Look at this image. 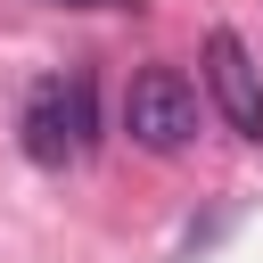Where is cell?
Instances as JSON below:
<instances>
[{
    "label": "cell",
    "instance_id": "6da1fadb",
    "mask_svg": "<svg viewBox=\"0 0 263 263\" xmlns=\"http://www.w3.org/2000/svg\"><path fill=\"white\" fill-rule=\"evenodd\" d=\"M90 132H99V99H90V74H41L25 90V115H16V140L41 173H66L90 156Z\"/></svg>",
    "mask_w": 263,
    "mask_h": 263
},
{
    "label": "cell",
    "instance_id": "7a4b0ae2",
    "mask_svg": "<svg viewBox=\"0 0 263 263\" xmlns=\"http://www.w3.org/2000/svg\"><path fill=\"white\" fill-rule=\"evenodd\" d=\"M123 132L148 156H181L197 140V90L181 82V66H140L123 90Z\"/></svg>",
    "mask_w": 263,
    "mask_h": 263
},
{
    "label": "cell",
    "instance_id": "3957f363",
    "mask_svg": "<svg viewBox=\"0 0 263 263\" xmlns=\"http://www.w3.org/2000/svg\"><path fill=\"white\" fill-rule=\"evenodd\" d=\"M205 90H214V107L230 115L238 140H263V74H255V58L230 25L205 33Z\"/></svg>",
    "mask_w": 263,
    "mask_h": 263
},
{
    "label": "cell",
    "instance_id": "277c9868",
    "mask_svg": "<svg viewBox=\"0 0 263 263\" xmlns=\"http://www.w3.org/2000/svg\"><path fill=\"white\" fill-rule=\"evenodd\" d=\"M49 8H140V0H49Z\"/></svg>",
    "mask_w": 263,
    "mask_h": 263
}]
</instances>
